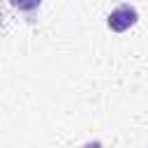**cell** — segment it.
Wrapping results in <instances>:
<instances>
[{
  "instance_id": "obj_1",
  "label": "cell",
  "mask_w": 148,
  "mask_h": 148,
  "mask_svg": "<svg viewBox=\"0 0 148 148\" xmlns=\"http://www.w3.org/2000/svg\"><path fill=\"white\" fill-rule=\"evenodd\" d=\"M139 21V12L132 5H118L109 16H106V25L113 32H125L130 28H134Z\"/></svg>"
},
{
  "instance_id": "obj_2",
  "label": "cell",
  "mask_w": 148,
  "mask_h": 148,
  "mask_svg": "<svg viewBox=\"0 0 148 148\" xmlns=\"http://www.w3.org/2000/svg\"><path fill=\"white\" fill-rule=\"evenodd\" d=\"M9 2H12V7L18 9V12H35V9L42 5V0H9Z\"/></svg>"
},
{
  "instance_id": "obj_3",
  "label": "cell",
  "mask_w": 148,
  "mask_h": 148,
  "mask_svg": "<svg viewBox=\"0 0 148 148\" xmlns=\"http://www.w3.org/2000/svg\"><path fill=\"white\" fill-rule=\"evenodd\" d=\"M83 148H104L99 141H88V143H83Z\"/></svg>"
}]
</instances>
